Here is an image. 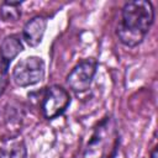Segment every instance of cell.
I'll list each match as a JSON object with an SVG mask.
<instances>
[{
  "label": "cell",
  "instance_id": "7a4b0ae2",
  "mask_svg": "<svg viewBox=\"0 0 158 158\" xmlns=\"http://www.w3.org/2000/svg\"><path fill=\"white\" fill-rule=\"evenodd\" d=\"M121 136L116 118L107 114L95 123L85 143L81 158H116Z\"/></svg>",
  "mask_w": 158,
  "mask_h": 158
},
{
  "label": "cell",
  "instance_id": "ba28073f",
  "mask_svg": "<svg viewBox=\"0 0 158 158\" xmlns=\"http://www.w3.org/2000/svg\"><path fill=\"white\" fill-rule=\"evenodd\" d=\"M1 123L10 131V136H19V130L21 128L22 120H23V111L21 107L7 102L1 110Z\"/></svg>",
  "mask_w": 158,
  "mask_h": 158
},
{
  "label": "cell",
  "instance_id": "6da1fadb",
  "mask_svg": "<svg viewBox=\"0 0 158 158\" xmlns=\"http://www.w3.org/2000/svg\"><path fill=\"white\" fill-rule=\"evenodd\" d=\"M154 23V7L151 1L133 0L123 4L116 26V37L128 48L139 46Z\"/></svg>",
  "mask_w": 158,
  "mask_h": 158
},
{
  "label": "cell",
  "instance_id": "3957f363",
  "mask_svg": "<svg viewBox=\"0 0 158 158\" xmlns=\"http://www.w3.org/2000/svg\"><path fill=\"white\" fill-rule=\"evenodd\" d=\"M38 104L42 116L51 121L62 116L72 104V96L62 85L46 86L38 91Z\"/></svg>",
  "mask_w": 158,
  "mask_h": 158
},
{
  "label": "cell",
  "instance_id": "5b68a950",
  "mask_svg": "<svg viewBox=\"0 0 158 158\" xmlns=\"http://www.w3.org/2000/svg\"><path fill=\"white\" fill-rule=\"evenodd\" d=\"M99 63L95 58L89 57L78 62L65 77L67 86L75 94L85 93L90 89L96 75Z\"/></svg>",
  "mask_w": 158,
  "mask_h": 158
},
{
  "label": "cell",
  "instance_id": "52a82bcc",
  "mask_svg": "<svg viewBox=\"0 0 158 158\" xmlns=\"http://www.w3.org/2000/svg\"><path fill=\"white\" fill-rule=\"evenodd\" d=\"M23 51L22 37L19 33L6 36L0 43V62L10 67L11 62Z\"/></svg>",
  "mask_w": 158,
  "mask_h": 158
},
{
  "label": "cell",
  "instance_id": "7c38bea8",
  "mask_svg": "<svg viewBox=\"0 0 158 158\" xmlns=\"http://www.w3.org/2000/svg\"><path fill=\"white\" fill-rule=\"evenodd\" d=\"M149 158H158V148L157 146H154L151 151V154H149Z\"/></svg>",
  "mask_w": 158,
  "mask_h": 158
},
{
  "label": "cell",
  "instance_id": "30bf717a",
  "mask_svg": "<svg viewBox=\"0 0 158 158\" xmlns=\"http://www.w3.org/2000/svg\"><path fill=\"white\" fill-rule=\"evenodd\" d=\"M22 1H2L0 5V17L4 22H17L21 17Z\"/></svg>",
  "mask_w": 158,
  "mask_h": 158
},
{
  "label": "cell",
  "instance_id": "9c48e42d",
  "mask_svg": "<svg viewBox=\"0 0 158 158\" xmlns=\"http://www.w3.org/2000/svg\"><path fill=\"white\" fill-rule=\"evenodd\" d=\"M0 158H27V147L20 136L6 137L0 146Z\"/></svg>",
  "mask_w": 158,
  "mask_h": 158
},
{
  "label": "cell",
  "instance_id": "277c9868",
  "mask_svg": "<svg viewBox=\"0 0 158 158\" xmlns=\"http://www.w3.org/2000/svg\"><path fill=\"white\" fill-rule=\"evenodd\" d=\"M46 75V63L40 56H27L12 68V80L20 88H28L41 83Z\"/></svg>",
  "mask_w": 158,
  "mask_h": 158
},
{
  "label": "cell",
  "instance_id": "8fae6325",
  "mask_svg": "<svg viewBox=\"0 0 158 158\" xmlns=\"http://www.w3.org/2000/svg\"><path fill=\"white\" fill-rule=\"evenodd\" d=\"M9 84V67L0 62V96L5 93Z\"/></svg>",
  "mask_w": 158,
  "mask_h": 158
},
{
  "label": "cell",
  "instance_id": "8992f818",
  "mask_svg": "<svg viewBox=\"0 0 158 158\" xmlns=\"http://www.w3.org/2000/svg\"><path fill=\"white\" fill-rule=\"evenodd\" d=\"M47 25H48V19L43 15H36L31 17L22 27V32H21L22 41L28 47L40 46L43 41Z\"/></svg>",
  "mask_w": 158,
  "mask_h": 158
}]
</instances>
